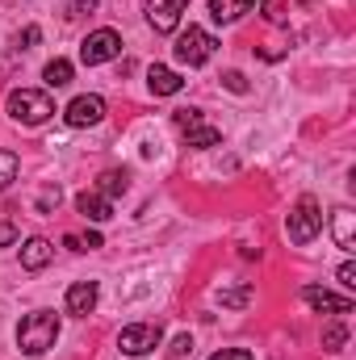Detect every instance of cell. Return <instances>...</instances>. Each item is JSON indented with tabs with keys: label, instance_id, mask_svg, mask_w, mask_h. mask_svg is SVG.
I'll list each match as a JSON object with an SVG mask.
<instances>
[{
	"label": "cell",
	"instance_id": "obj_8",
	"mask_svg": "<svg viewBox=\"0 0 356 360\" xmlns=\"http://www.w3.org/2000/svg\"><path fill=\"white\" fill-rule=\"evenodd\" d=\"M63 117H68V126H72V130H80V126H96V122L105 117V101L84 92V96H76V101L63 109Z\"/></svg>",
	"mask_w": 356,
	"mask_h": 360
},
{
	"label": "cell",
	"instance_id": "obj_10",
	"mask_svg": "<svg viewBox=\"0 0 356 360\" xmlns=\"http://www.w3.org/2000/svg\"><path fill=\"white\" fill-rule=\"evenodd\" d=\"M76 210H80L89 222H109V218H113V201H109L105 193H96V188H84V193L76 197Z\"/></svg>",
	"mask_w": 356,
	"mask_h": 360
},
{
	"label": "cell",
	"instance_id": "obj_4",
	"mask_svg": "<svg viewBox=\"0 0 356 360\" xmlns=\"http://www.w3.org/2000/svg\"><path fill=\"white\" fill-rule=\"evenodd\" d=\"M214 51H218V38H214L210 30H201V25H189V30L177 38V63H184V68L210 63Z\"/></svg>",
	"mask_w": 356,
	"mask_h": 360
},
{
	"label": "cell",
	"instance_id": "obj_25",
	"mask_svg": "<svg viewBox=\"0 0 356 360\" xmlns=\"http://www.w3.org/2000/svg\"><path fill=\"white\" fill-rule=\"evenodd\" d=\"M210 360H256L248 348H222V352H214Z\"/></svg>",
	"mask_w": 356,
	"mask_h": 360
},
{
	"label": "cell",
	"instance_id": "obj_23",
	"mask_svg": "<svg viewBox=\"0 0 356 360\" xmlns=\"http://www.w3.org/2000/svg\"><path fill=\"white\" fill-rule=\"evenodd\" d=\"M265 21H272V25L285 21V4L281 0H265Z\"/></svg>",
	"mask_w": 356,
	"mask_h": 360
},
{
	"label": "cell",
	"instance_id": "obj_18",
	"mask_svg": "<svg viewBox=\"0 0 356 360\" xmlns=\"http://www.w3.org/2000/svg\"><path fill=\"white\" fill-rule=\"evenodd\" d=\"M126 184H130V172H105L101 184H96V193H105V197L113 201L117 193H126Z\"/></svg>",
	"mask_w": 356,
	"mask_h": 360
},
{
	"label": "cell",
	"instance_id": "obj_16",
	"mask_svg": "<svg viewBox=\"0 0 356 360\" xmlns=\"http://www.w3.org/2000/svg\"><path fill=\"white\" fill-rule=\"evenodd\" d=\"M184 139H189V147H218L222 143V130L218 126H205V122H193L184 130Z\"/></svg>",
	"mask_w": 356,
	"mask_h": 360
},
{
	"label": "cell",
	"instance_id": "obj_1",
	"mask_svg": "<svg viewBox=\"0 0 356 360\" xmlns=\"http://www.w3.org/2000/svg\"><path fill=\"white\" fill-rule=\"evenodd\" d=\"M55 340H59V319L51 310H34L17 327V344H21L25 356H42L46 348H55Z\"/></svg>",
	"mask_w": 356,
	"mask_h": 360
},
{
	"label": "cell",
	"instance_id": "obj_29",
	"mask_svg": "<svg viewBox=\"0 0 356 360\" xmlns=\"http://www.w3.org/2000/svg\"><path fill=\"white\" fill-rule=\"evenodd\" d=\"M340 285H344V289H356V264H344V269H340Z\"/></svg>",
	"mask_w": 356,
	"mask_h": 360
},
{
	"label": "cell",
	"instance_id": "obj_30",
	"mask_svg": "<svg viewBox=\"0 0 356 360\" xmlns=\"http://www.w3.org/2000/svg\"><path fill=\"white\" fill-rule=\"evenodd\" d=\"M38 38H42V30H38V25H30V30H25V34H21V42H25V46H34V42H38Z\"/></svg>",
	"mask_w": 356,
	"mask_h": 360
},
{
	"label": "cell",
	"instance_id": "obj_13",
	"mask_svg": "<svg viewBox=\"0 0 356 360\" xmlns=\"http://www.w3.org/2000/svg\"><path fill=\"white\" fill-rule=\"evenodd\" d=\"M51 256H55V248H51L42 235H34V239H25V248H21V269H30V272L46 269Z\"/></svg>",
	"mask_w": 356,
	"mask_h": 360
},
{
	"label": "cell",
	"instance_id": "obj_27",
	"mask_svg": "<svg viewBox=\"0 0 356 360\" xmlns=\"http://www.w3.org/2000/svg\"><path fill=\"white\" fill-rule=\"evenodd\" d=\"M222 80H227V89H231V92H248V80H243L239 72H227Z\"/></svg>",
	"mask_w": 356,
	"mask_h": 360
},
{
	"label": "cell",
	"instance_id": "obj_3",
	"mask_svg": "<svg viewBox=\"0 0 356 360\" xmlns=\"http://www.w3.org/2000/svg\"><path fill=\"white\" fill-rule=\"evenodd\" d=\"M285 231H289V239H293L298 248L314 243V239H319V231H323V210H319V201H314V197H302V201L289 210Z\"/></svg>",
	"mask_w": 356,
	"mask_h": 360
},
{
	"label": "cell",
	"instance_id": "obj_26",
	"mask_svg": "<svg viewBox=\"0 0 356 360\" xmlns=\"http://www.w3.org/2000/svg\"><path fill=\"white\" fill-rule=\"evenodd\" d=\"M172 117H177V126H180V130H189L193 122H201V113H197V109H177Z\"/></svg>",
	"mask_w": 356,
	"mask_h": 360
},
{
	"label": "cell",
	"instance_id": "obj_20",
	"mask_svg": "<svg viewBox=\"0 0 356 360\" xmlns=\"http://www.w3.org/2000/svg\"><path fill=\"white\" fill-rule=\"evenodd\" d=\"M344 344H348V327H344V323H331V327L323 331V348H327V352H340Z\"/></svg>",
	"mask_w": 356,
	"mask_h": 360
},
{
	"label": "cell",
	"instance_id": "obj_5",
	"mask_svg": "<svg viewBox=\"0 0 356 360\" xmlns=\"http://www.w3.org/2000/svg\"><path fill=\"white\" fill-rule=\"evenodd\" d=\"M160 340H164V327L160 323H130V327H122L117 348L126 356H147L151 348H160Z\"/></svg>",
	"mask_w": 356,
	"mask_h": 360
},
{
	"label": "cell",
	"instance_id": "obj_14",
	"mask_svg": "<svg viewBox=\"0 0 356 360\" xmlns=\"http://www.w3.org/2000/svg\"><path fill=\"white\" fill-rule=\"evenodd\" d=\"M147 89L155 92V96H177V92L184 89V80H180L172 68H160V63H155V68L147 72Z\"/></svg>",
	"mask_w": 356,
	"mask_h": 360
},
{
	"label": "cell",
	"instance_id": "obj_24",
	"mask_svg": "<svg viewBox=\"0 0 356 360\" xmlns=\"http://www.w3.org/2000/svg\"><path fill=\"white\" fill-rule=\"evenodd\" d=\"M51 210H59V188H46L38 197V214H51Z\"/></svg>",
	"mask_w": 356,
	"mask_h": 360
},
{
	"label": "cell",
	"instance_id": "obj_6",
	"mask_svg": "<svg viewBox=\"0 0 356 360\" xmlns=\"http://www.w3.org/2000/svg\"><path fill=\"white\" fill-rule=\"evenodd\" d=\"M122 55V38H117V30H92L89 38H84V46H80V59L96 68V63H109V59H117Z\"/></svg>",
	"mask_w": 356,
	"mask_h": 360
},
{
	"label": "cell",
	"instance_id": "obj_17",
	"mask_svg": "<svg viewBox=\"0 0 356 360\" xmlns=\"http://www.w3.org/2000/svg\"><path fill=\"white\" fill-rule=\"evenodd\" d=\"M42 80H46L51 89H68V84H72V63H68V59H51V63L42 68Z\"/></svg>",
	"mask_w": 356,
	"mask_h": 360
},
{
	"label": "cell",
	"instance_id": "obj_15",
	"mask_svg": "<svg viewBox=\"0 0 356 360\" xmlns=\"http://www.w3.org/2000/svg\"><path fill=\"white\" fill-rule=\"evenodd\" d=\"M252 8H256V0H210V17L214 21H239Z\"/></svg>",
	"mask_w": 356,
	"mask_h": 360
},
{
	"label": "cell",
	"instance_id": "obj_9",
	"mask_svg": "<svg viewBox=\"0 0 356 360\" xmlns=\"http://www.w3.org/2000/svg\"><path fill=\"white\" fill-rule=\"evenodd\" d=\"M302 297H306V306H310V310H327V314H352V297H340V293H331V289L306 285V289H302Z\"/></svg>",
	"mask_w": 356,
	"mask_h": 360
},
{
	"label": "cell",
	"instance_id": "obj_19",
	"mask_svg": "<svg viewBox=\"0 0 356 360\" xmlns=\"http://www.w3.org/2000/svg\"><path fill=\"white\" fill-rule=\"evenodd\" d=\"M218 302H222V306H231V310H239V306H248V302H252V285H235V289H218Z\"/></svg>",
	"mask_w": 356,
	"mask_h": 360
},
{
	"label": "cell",
	"instance_id": "obj_7",
	"mask_svg": "<svg viewBox=\"0 0 356 360\" xmlns=\"http://www.w3.org/2000/svg\"><path fill=\"white\" fill-rule=\"evenodd\" d=\"M184 8H189V0H147V21L155 34H172L184 17Z\"/></svg>",
	"mask_w": 356,
	"mask_h": 360
},
{
	"label": "cell",
	"instance_id": "obj_21",
	"mask_svg": "<svg viewBox=\"0 0 356 360\" xmlns=\"http://www.w3.org/2000/svg\"><path fill=\"white\" fill-rule=\"evenodd\" d=\"M17 168H21V160H17L13 151H0V188H4L8 180H17Z\"/></svg>",
	"mask_w": 356,
	"mask_h": 360
},
{
	"label": "cell",
	"instance_id": "obj_28",
	"mask_svg": "<svg viewBox=\"0 0 356 360\" xmlns=\"http://www.w3.org/2000/svg\"><path fill=\"white\" fill-rule=\"evenodd\" d=\"M8 243H17V226L13 222H0V248H8Z\"/></svg>",
	"mask_w": 356,
	"mask_h": 360
},
{
	"label": "cell",
	"instance_id": "obj_2",
	"mask_svg": "<svg viewBox=\"0 0 356 360\" xmlns=\"http://www.w3.org/2000/svg\"><path fill=\"white\" fill-rule=\"evenodd\" d=\"M4 109H8V117L21 122V126H42V122L55 113V101H51V92H42V89H13Z\"/></svg>",
	"mask_w": 356,
	"mask_h": 360
},
{
	"label": "cell",
	"instance_id": "obj_22",
	"mask_svg": "<svg viewBox=\"0 0 356 360\" xmlns=\"http://www.w3.org/2000/svg\"><path fill=\"white\" fill-rule=\"evenodd\" d=\"M189 352H193V335H177V340H172V348H168V356H172V360L189 356Z\"/></svg>",
	"mask_w": 356,
	"mask_h": 360
},
{
	"label": "cell",
	"instance_id": "obj_12",
	"mask_svg": "<svg viewBox=\"0 0 356 360\" xmlns=\"http://www.w3.org/2000/svg\"><path fill=\"white\" fill-rule=\"evenodd\" d=\"M331 235L340 252H356V214L352 210H336L331 214Z\"/></svg>",
	"mask_w": 356,
	"mask_h": 360
},
{
	"label": "cell",
	"instance_id": "obj_11",
	"mask_svg": "<svg viewBox=\"0 0 356 360\" xmlns=\"http://www.w3.org/2000/svg\"><path fill=\"white\" fill-rule=\"evenodd\" d=\"M92 310H96V281H76V285L68 289V314L89 319Z\"/></svg>",
	"mask_w": 356,
	"mask_h": 360
}]
</instances>
